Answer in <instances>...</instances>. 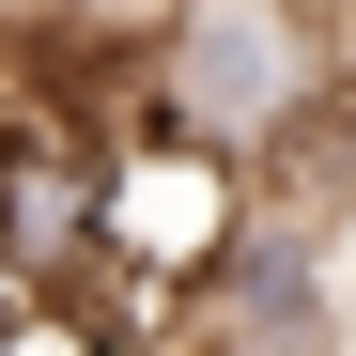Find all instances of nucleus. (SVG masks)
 <instances>
[{
    "label": "nucleus",
    "mask_w": 356,
    "mask_h": 356,
    "mask_svg": "<svg viewBox=\"0 0 356 356\" xmlns=\"http://www.w3.org/2000/svg\"><path fill=\"white\" fill-rule=\"evenodd\" d=\"M155 93H170V124H186V140L248 155V140H279L294 108L325 93V16H310V0H186Z\"/></svg>",
    "instance_id": "f257e3e1"
},
{
    "label": "nucleus",
    "mask_w": 356,
    "mask_h": 356,
    "mask_svg": "<svg viewBox=\"0 0 356 356\" xmlns=\"http://www.w3.org/2000/svg\"><path fill=\"white\" fill-rule=\"evenodd\" d=\"M202 341L217 356H310L325 341V232L310 217H232L202 264Z\"/></svg>",
    "instance_id": "f03ea898"
}]
</instances>
